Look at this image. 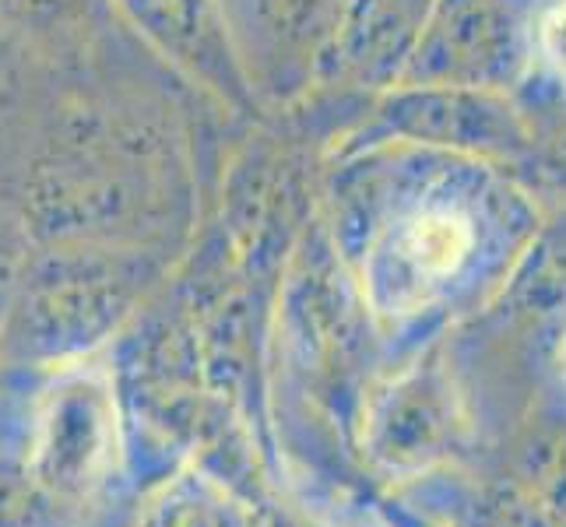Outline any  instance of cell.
Segmentation results:
<instances>
[{
    "label": "cell",
    "mask_w": 566,
    "mask_h": 527,
    "mask_svg": "<svg viewBox=\"0 0 566 527\" xmlns=\"http://www.w3.org/2000/svg\"><path fill=\"white\" fill-rule=\"evenodd\" d=\"M468 246H472V232H468V225L458 214L447 211L422 214L412 225V232H408V253H412L426 275H447V271H454L464 261Z\"/></svg>",
    "instance_id": "6da1fadb"
},
{
    "label": "cell",
    "mask_w": 566,
    "mask_h": 527,
    "mask_svg": "<svg viewBox=\"0 0 566 527\" xmlns=\"http://www.w3.org/2000/svg\"><path fill=\"white\" fill-rule=\"evenodd\" d=\"M545 46H549L559 74H566V11H556L549 22H545Z\"/></svg>",
    "instance_id": "7a4b0ae2"
}]
</instances>
